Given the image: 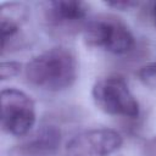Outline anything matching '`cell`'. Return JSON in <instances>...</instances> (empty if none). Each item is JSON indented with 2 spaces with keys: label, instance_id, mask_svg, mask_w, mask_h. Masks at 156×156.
Wrapping results in <instances>:
<instances>
[{
  "label": "cell",
  "instance_id": "cell-1",
  "mask_svg": "<svg viewBox=\"0 0 156 156\" xmlns=\"http://www.w3.org/2000/svg\"><path fill=\"white\" fill-rule=\"evenodd\" d=\"M27 80L43 90L61 91L77 78V60L65 46H55L34 56L24 68Z\"/></svg>",
  "mask_w": 156,
  "mask_h": 156
},
{
  "label": "cell",
  "instance_id": "cell-2",
  "mask_svg": "<svg viewBox=\"0 0 156 156\" xmlns=\"http://www.w3.org/2000/svg\"><path fill=\"white\" fill-rule=\"evenodd\" d=\"M84 39L88 45L122 55L134 46V38L129 28L113 16H100L84 27Z\"/></svg>",
  "mask_w": 156,
  "mask_h": 156
},
{
  "label": "cell",
  "instance_id": "cell-3",
  "mask_svg": "<svg viewBox=\"0 0 156 156\" xmlns=\"http://www.w3.org/2000/svg\"><path fill=\"white\" fill-rule=\"evenodd\" d=\"M91 94L95 104L108 115L129 118L139 115V104L124 78L119 76L100 78L94 84Z\"/></svg>",
  "mask_w": 156,
  "mask_h": 156
},
{
  "label": "cell",
  "instance_id": "cell-4",
  "mask_svg": "<svg viewBox=\"0 0 156 156\" xmlns=\"http://www.w3.org/2000/svg\"><path fill=\"white\" fill-rule=\"evenodd\" d=\"M35 123V106L23 91L13 88L1 91V126L12 135H26Z\"/></svg>",
  "mask_w": 156,
  "mask_h": 156
},
{
  "label": "cell",
  "instance_id": "cell-5",
  "mask_svg": "<svg viewBox=\"0 0 156 156\" xmlns=\"http://www.w3.org/2000/svg\"><path fill=\"white\" fill-rule=\"evenodd\" d=\"M122 145L121 135L108 128L83 132L68 141L65 156H108Z\"/></svg>",
  "mask_w": 156,
  "mask_h": 156
},
{
  "label": "cell",
  "instance_id": "cell-6",
  "mask_svg": "<svg viewBox=\"0 0 156 156\" xmlns=\"http://www.w3.org/2000/svg\"><path fill=\"white\" fill-rule=\"evenodd\" d=\"M88 15V6L82 1H50L45 7V18L55 28H72L80 24Z\"/></svg>",
  "mask_w": 156,
  "mask_h": 156
},
{
  "label": "cell",
  "instance_id": "cell-7",
  "mask_svg": "<svg viewBox=\"0 0 156 156\" xmlns=\"http://www.w3.org/2000/svg\"><path fill=\"white\" fill-rule=\"evenodd\" d=\"M28 17L27 9L21 4H6L0 10L1 23V51L15 48L18 44L21 29Z\"/></svg>",
  "mask_w": 156,
  "mask_h": 156
},
{
  "label": "cell",
  "instance_id": "cell-8",
  "mask_svg": "<svg viewBox=\"0 0 156 156\" xmlns=\"http://www.w3.org/2000/svg\"><path fill=\"white\" fill-rule=\"evenodd\" d=\"M60 144V130L51 126H44L23 146L27 154L37 156L52 154Z\"/></svg>",
  "mask_w": 156,
  "mask_h": 156
},
{
  "label": "cell",
  "instance_id": "cell-9",
  "mask_svg": "<svg viewBox=\"0 0 156 156\" xmlns=\"http://www.w3.org/2000/svg\"><path fill=\"white\" fill-rule=\"evenodd\" d=\"M138 76L141 82L147 85L156 87V62H151L144 67H141L138 72Z\"/></svg>",
  "mask_w": 156,
  "mask_h": 156
},
{
  "label": "cell",
  "instance_id": "cell-10",
  "mask_svg": "<svg viewBox=\"0 0 156 156\" xmlns=\"http://www.w3.org/2000/svg\"><path fill=\"white\" fill-rule=\"evenodd\" d=\"M21 69V65L18 62L9 61V62H2L1 68H0V76L1 79H7L11 77H15Z\"/></svg>",
  "mask_w": 156,
  "mask_h": 156
},
{
  "label": "cell",
  "instance_id": "cell-11",
  "mask_svg": "<svg viewBox=\"0 0 156 156\" xmlns=\"http://www.w3.org/2000/svg\"><path fill=\"white\" fill-rule=\"evenodd\" d=\"M108 6H113L116 9H121V10H129L134 6H138V2L134 1H117V2H108Z\"/></svg>",
  "mask_w": 156,
  "mask_h": 156
},
{
  "label": "cell",
  "instance_id": "cell-12",
  "mask_svg": "<svg viewBox=\"0 0 156 156\" xmlns=\"http://www.w3.org/2000/svg\"><path fill=\"white\" fill-rule=\"evenodd\" d=\"M152 18H154L155 24H156V4H155L154 7H152Z\"/></svg>",
  "mask_w": 156,
  "mask_h": 156
}]
</instances>
